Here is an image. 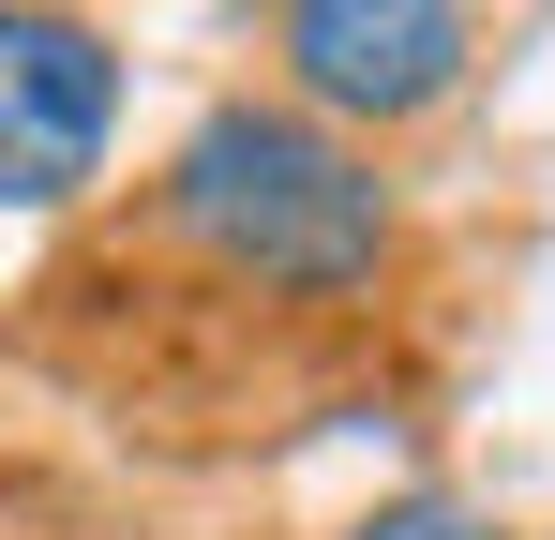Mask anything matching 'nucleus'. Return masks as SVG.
<instances>
[{
    "label": "nucleus",
    "instance_id": "f257e3e1",
    "mask_svg": "<svg viewBox=\"0 0 555 540\" xmlns=\"http://www.w3.org/2000/svg\"><path fill=\"white\" fill-rule=\"evenodd\" d=\"M166 226L225 285H271V300H361L390 256V180L300 120V105H210L181 151H166Z\"/></svg>",
    "mask_w": 555,
    "mask_h": 540
},
{
    "label": "nucleus",
    "instance_id": "f03ea898",
    "mask_svg": "<svg viewBox=\"0 0 555 540\" xmlns=\"http://www.w3.org/2000/svg\"><path fill=\"white\" fill-rule=\"evenodd\" d=\"M271 61L300 90V120H421L465 90L480 15H451V0H285Z\"/></svg>",
    "mask_w": 555,
    "mask_h": 540
},
{
    "label": "nucleus",
    "instance_id": "7ed1b4c3",
    "mask_svg": "<svg viewBox=\"0 0 555 540\" xmlns=\"http://www.w3.org/2000/svg\"><path fill=\"white\" fill-rule=\"evenodd\" d=\"M120 136V61L91 15H15L0 0V210H61Z\"/></svg>",
    "mask_w": 555,
    "mask_h": 540
},
{
    "label": "nucleus",
    "instance_id": "20e7f679",
    "mask_svg": "<svg viewBox=\"0 0 555 540\" xmlns=\"http://www.w3.org/2000/svg\"><path fill=\"white\" fill-rule=\"evenodd\" d=\"M346 540H495L480 511H451V496H390V511H361Z\"/></svg>",
    "mask_w": 555,
    "mask_h": 540
}]
</instances>
